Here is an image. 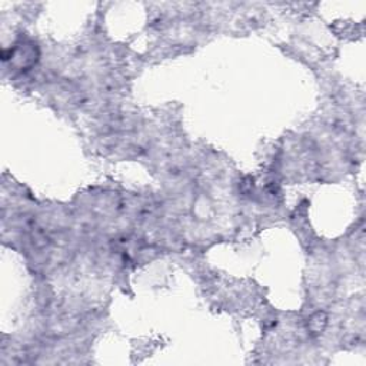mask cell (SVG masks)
I'll return each instance as SVG.
<instances>
[{
    "mask_svg": "<svg viewBox=\"0 0 366 366\" xmlns=\"http://www.w3.org/2000/svg\"><path fill=\"white\" fill-rule=\"evenodd\" d=\"M326 323H328V316H326V313H325V312H316V313L310 316L308 326L312 333H322V330L325 329Z\"/></svg>",
    "mask_w": 366,
    "mask_h": 366,
    "instance_id": "cell-1",
    "label": "cell"
}]
</instances>
